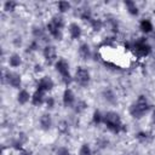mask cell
Returning a JSON list of instances; mask_svg holds the SVG:
<instances>
[{
	"mask_svg": "<svg viewBox=\"0 0 155 155\" xmlns=\"http://www.w3.org/2000/svg\"><path fill=\"white\" fill-rule=\"evenodd\" d=\"M69 34L71 39H79L81 36V28L78 23H71L69 25Z\"/></svg>",
	"mask_w": 155,
	"mask_h": 155,
	"instance_id": "cell-13",
	"label": "cell"
},
{
	"mask_svg": "<svg viewBox=\"0 0 155 155\" xmlns=\"http://www.w3.org/2000/svg\"><path fill=\"white\" fill-rule=\"evenodd\" d=\"M148 110H149V103L144 96H139L138 99L130 107V114L134 119L143 117V115L147 114Z\"/></svg>",
	"mask_w": 155,
	"mask_h": 155,
	"instance_id": "cell-1",
	"label": "cell"
},
{
	"mask_svg": "<svg viewBox=\"0 0 155 155\" xmlns=\"http://www.w3.org/2000/svg\"><path fill=\"white\" fill-rule=\"evenodd\" d=\"M57 155H70V153H69V150L67 148L62 147V148H59L57 150Z\"/></svg>",
	"mask_w": 155,
	"mask_h": 155,
	"instance_id": "cell-28",
	"label": "cell"
},
{
	"mask_svg": "<svg viewBox=\"0 0 155 155\" xmlns=\"http://www.w3.org/2000/svg\"><path fill=\"white\" fill-rule=\"evenodd\" d=\"M153 122H154V124H155V111H154V113H153Z\"/></svg>",
	"mask_w": 155,
	"mask_h": 155,
	"instance_id": "cell-32",
	"label": "cell"
},
{
	"mask_svg": "<svg viewBox=\"0 0 155 155\" xmlns=\"http://www.w3.org/2000/svg\"><path fill=\"white\" fill-rule=\"evenodd\" d=\"M21 63H22V59H21L19 54L13 53V54H11V56H10V58H8V64H10L11 67L17 68V67H19V65H21Z\"/></svg>",
	"mask_w": 155,
	"mask_h": 155,
	"instance_id": "cell-17",
	"label": "cell"
},
{
	"mask_svg": "<svg viewBox=\"0 0 155 155\" xmlns=\"http://www.w3.org/2000/svg\"><path fill=\"white\" fill-rule=\"evenodd\" d=\"M79 155H92V151H91L90 145L88 144H82L81 148H80Z\"/></svg>",
	"mask_w": 155,
	"mask_h": 155,
	"instance_id": "cell-22",
	"label": "cell"
},
{
	"mask_svg": "<svg viewBox=\"0 0 155 155\" xmlns=\"http://www.w3.org/2000/svg\"><path fill=\"white\" fill-rule=\"evenodd\" d=\"M44 101H45V92L44 91H40V90H36L34 92L33 97H31V103L34 105L39 107V105H41L44 103Z\"/></svg>",
	"mask_w": 155,
	"mask_h": 155,
	"instance_id": "cell-12",
	"label": "cell"
},
{
	"mask_svg": "<svg viewBox=\"0 0 155 155\" xmlns=\"http://www.w3.org/2000/svg\"><path fill=\"white\" fill-rule=\"evenodd\" d=\"M47 30H48V33H50L56 40H62L63 34H62V29H61V28L56 27L53 23L50 22V23L47 24Z\"/></svg>",
	"mask_w": 155,
	"mask_h": 155,
	"instance_id": "cell-10",
	"label": "cell"
},
{
	"mask_svg": "<svg viewBox=\"0 0 155 155\" xmlns=\"http://www.w3.org/2000/svg\"><path fill=\"white\" fill-rule=\"evenodd\" d=\"M103 122L105 124L107 128L114 133H119L122 130V122L121 119L117 113L115 111H108L104 117H103Z\"/></svg>",
	"mask_w": 155,
	"mask_h": 155,
	"instance_id": "cell-2",
	"label": "cell"
},
{
	"mask_svg": "<svg viewBox=\"0 0 155 155\" xmlns=\"http://www.w3.org/2000/svg\"><path fill=\"white\" fill-rule=\"evenodd\" d=\"M35 71H41V65L36 64V65H35Z\"/></svg>",
	"mask_w": 155,
	"mask_h": 155,
	"instance_id": "cell-31",
	"label": "cell"
},
{
	"mask_svg": "<svg viewBox=\"0 0 155 155\" xmlns=\"http://www.w3.org/2000/svg\"><path fill=\"white\" fill-rule=\"evenodd\" d=\"M53 81H52V79L51 78H48V76H44V78H41L40 80H39V82H38V90H40V91H44V92H47V91H51L52 88H53Z\"/></svg>",
	"mask_w": 155,
	"mask_h": 155,
	"instance_id": "cell-7",
	"label": "cell"
},
{
	"mask_svg": "<svg viewBox=\"0 0 155 155\" xmlns=\"http://www.w3.org/2000/svg\"><path fill=\"white\" fill-rule=\"evenodd\" d=\"M75 103V96L70 88H67L63 93V104L64 107H73Z\"/></svg>",
	"mask_w": 155,
	"mask_h": 155,
	"instance_id": "cell-9",
	"label": "cell"
},
{
	"mask_svg": "<svg viewBox=\"0 0 155 155\" xmlns=\"http://www.w3.org/2000/svg\"><path fill=\"white\" fill-rule=\"evenodd\" d=\"M51 23H53L56 27H58V28H63V25H64V21H63V18L61 17V16H53L52 17V19H51Z\"/></svg>",
	"mask_w": 155,
	"mask_h": 155,
	"instance_id": "cell-20",
	"label": "cell"
},
{
	"mask_svg": "<svg viewBox=\"0 0 155 155\" xmlns=\"http://www.w3.org/2000/svg\"><path fill=\"white\" fill-rule=\"evenodd\" d=\"M133 51L138 57H145L151 52V47L147 44L144 38H139L133 44Z\"/></svg>",
	"mask_w": 155,
	"mask_h": 155,
	"instance_id": "cell-4",
	"label": "cell"
},
{
	"mask_svg": "<svg viewBox=\"0 0 155 155\" xmlns=\"http://www.w3.org/2000/svg\"><path fill=\"white\" fill-rule=\"evenodd\" d=\"M103 96H104V99H105L107 102L111 103V104H114V103L116 102L115 93H114L111 90H109V88H107V90H104V91H103Z\"/></svg>",
	"mask_w": 155,
	"mask_h": 155,
	"instance_id": "cell-18",
	"label": "cell"
},
{
	"mask_svg": "<svg viewBox=\"0 0 155 155\" xmlns=\"http://www.w3.org/2000/svg\"><path fill=\"white\" fill-rule=\"evenodd\" d=\"M125 6H126L127 11H128L131 15H133V16H137V15H138V7H137V5H136L134 1L127 0V1H125Z\"/></svg>",
	"mask_w": 155,
	"mask_h": 155,
	"instance_id": "cell-16",
	"label": "cell"
},
{
	"mask_svg": "<svg viewBox=\"0 0 155 155\" xmlns=\"http://www.w3.org/2000/svg\"><path fill=\"white\" fill-rule=\"evenodd\" d=\"M19 155H31V153H30V151H28V150H22Z\"/></svg>",
	"mask_w": 155,
	"mask_h": 155,
	"instance_id": "cell-30",
	"label": "cell"
},
{
	"mask_svg": "<svg viewBox=\"0 0 155 155\" xmlns=\"http://www.w3.org/2000/svg\"><path fill=\"white\" fill-rule=\"evenodd\" d=\"M4 79H6L7 84L11 85L13 88H19L21 87L22 80H21L19 74L13 73V71H8V73H6V75H4Z\"/></svg>",
	"mask_w": 155,
	"mask_h": 155,
	"instance_id": "cell-6",
	"label": "cell"
},
{
	"mask_svg": "<svg viewBox=\"0 0 155 155\" xmlns=\"http://www.w3.org/2000/svg\"><path fill=\"white\" fill-rule=\"evenodd\" d=\"M56 70L61 74L62 80L65 85H69L71 82V76H70V73H69V64L65 59L61 58L56 62Z\"/></svg>",
	"mask_w": 155,
	"mask_h": 155,
	"instance_id": "cell-3",
	"label": "cell"
},
{
	"mask_svg": "<svg viewBox=\"0 0 155 155\" xmlns=\"http://www.w3.org/2000/svg\"><path fill=\"white\" fill-rule=\"evenodd\" d=\"M79 54L82 59H88L91 57V50L87 44H81L79 47Z\"/></svg>",
	"mask_w": 155,
	"mask_h": 155,
	"instance_id": "cell-14",
	"label": "cell"
},
{
	"mask_svg": "<svg viewBox=\"0 0 155 155\" xmlns=\"http://www.w3.org/2000/svg\"><path fill=\"white\" fill-rule=\"evenodd\" d=\"M46 104H47V108H53V105H54V99L52 98V97H48L47 99H46Z\"/></svg>",
	"mask_w": 155,
	"mask_h": 155,
	"instance_id": "cell-29",
	"label": "cell"
},
{
	"mask_svg": "<svg viewBox=\"0 0 155 155\" xmlns=\"http://www.w3.org/2000/svg\"><path fill=\"white\" fill-rule=\"evenodd\" d=\"M139 28H140V30L143 33H150L153 30V24H151V22L149 19H143L140 22V24H139Z\"/></svg>",
	"mask_w": 155,
	"mask_h": 155,
	"instance_id": "cell-19",
	"label": "cell"
},
{
	"mask_svg": "<svg viewBox=\"0 0 155 155\" xmlns=\"http://www.w3.org/2000/svg\"><path fill=\"white\" fill-rule=\"evenodd\" d=\"M56 56H57V53H56V47L54 46L48 45L44 48V57H45V59L48 64H51L56 59Z\"/></svg>",
	"mask_w": 155,
	"mask_h": 155,
	"instance_id": "cell-8",
	"label": "cell"
},
{
	"mask_svg": "<svg viewBox=\"0 0 155 155\" xmlns=\"http://www.w3.org/2000/svg\"><path fill=\"white\" fill-rule=\"evenodd\" d=\"M137 139L139 140V142H142V143H144V142H147L148 139H149V133H147V132H139V133H137Z\"/></svg>",
	"mask_w": 155,
	"mask_h": 155,
	"instance_id": "cell-24",
	"label": "cell"
},
{
	"mask_svg": "<svg viewBox=\"0 0 155 155\" xmlns=\"http://www.w3.org/2000/svg\"><path fill=\"white\" fill-rule=\"evenodd\" d=\"M85 108H86V103H85V102H82V101H80V102H78L75 110H76V113H80V111H82Z\"/></svg>",
	"mask_w": 155,
	"mask_h": 155,
	"instance_id": "cell-26",
	"label": "cell"
},
{
	"mask_svg": "<svg viewBox=\"0 0 155 155\" xmlns=\"http://www.w3.org/2000/svg\"><path fill=\"white\" fill-rule=\"evenodd\" d=\"M16 2L15 1H6L5 4H4V10L5 11H13L15 10V7H16Z\"/></svg>",
	"mask_w": 155,
	"mask_h": 155,
	"instance_id": "cell-25",
	"label": "cell"
},
{
	"mask_svg": "<svg viewBox=\"0 0 155 155\" xmlns=\"http://www.w3.org/2000/svg\"><path fill=\"white\" fill-rule=\"evenodd\" d=\"M52 126V119L50 114H42L40 117V127L44 131H48Z\"/></svg>",
	"mask_w": 155,
	"mask_h": 155,
	"instance_id": "cell-11",
	"label": "cell"
},
{
	"mask_svg": "<svg viewBox=\"0 0 155 155\" xmlns=\"http://www.w3.org/2000/svg\"><path fill=\"white\" fill-rule=\"evenodd\" d=\"M58 8L61 12H67L70 8V4L68 1H59L58 2Z\"/></svg>",
	"mask_w": 155,
	"mask_h": 155,
	"instance_id": "cell-23",
	"label": "cell"
},
{
	"mask_svg": "<svg viewBox=\"0 0 155 155\" xmlns=\"http://www.w3.org/2000/svg\"><path fill=\"white\" fill-rule=\"evenodd\" d=\"M29 99H31V97H30V94L27 90H22L17 94V101H18L19 104H25V103L29 102Z\"/></svg>",
	"mask_w": 155,
	"mask_h": 155,
	"instance_id": "cell-15",
	"label": "cell"
},
{
	"mask_svg": "<svg viewBox=\"0 0 155 155\" xmlns=\"http://www.w3.org/2000/svg\"><path fill=\"white\" fill-rule=\"evenodd\" d=\"M91 24H92V27H93L94 30H99L101 27H102V23L99 21H96V19H92L91 21Z\"/></svg>",
	"mask_w": 155,
	"mask_h": 155,
	"instance_id": "cell-27",
	"label": "cell"
},
{
	"mask_svg": "<svg viewBox=\"0 0 155 155\" xmlns=\"http://www.w3.org/2000/svg\"><path fill=\"white\" fill-rule=\"evenodd\" d=\"M75 80L80 86H87L90 82V73L87 71V69H85L84 67H78L75 71Z\"/></svg>",
	"mask_w": 155,
	"mask_h": 155,
	"instance_id": "cell-5",
	"label": "cell"
},
{
	"mask_svg": "<svg viewBox=\"0 0 155 155\" xmlns=\"http://www.w3.org/2000/svg\"><path fill=\"white\" fill-rule=\"evenodd\" d=\"M103 117H104V115H102V113L99 111V110H96L94 113H93V117H92V120H93V122L94 124H101V122H103Z\"/></svg>",
	"mask_w": 155,
	"mask_h": 155,
	"instance_id": "cell-21",
	"label": "cell"
}]
</instances>
